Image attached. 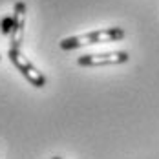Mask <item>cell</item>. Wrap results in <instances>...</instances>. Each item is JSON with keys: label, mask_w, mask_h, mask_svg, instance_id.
I'll return each mask as SVG.
<instances>
[{"label": "cell", "mask_w": 159, "mask_h": 159, "mask_svg": "<svg viewBox=\"0 0 159 159\" xmlns=\"http://www.w3.org/2000/svg\"><path fill=\"white\" fill-rule=\"evenodd\" d=\"M125 39V30L123 28H104V30H97V31L90 33H80V35H73L61 40V49L68 51V49L82 48V46H90V44H101V42H117Z\"/></svg>", "instance_id": "cell-1"}, {"label": "cell", "mask_w": 159, "mask_h": 159, "mask_svg": "<svg viewBox=\"0 0 159 159\" xmlns=\"http://www.w3.org/2000/svg\"><path fill=\"white\" fill-rule=\"evenodd\" d=\"M7 57H9L11 64L24 75V79L28 80L31 86H35V88H44V86H46V75H44L42 71H39V68H37L20 49L9 48Z\"/></svg>", "instance_id": "cell-2"}, {"label": "cell", "mask_w": 159, "mask_h": 159, "mask_svg": "<svg viewBox=\"0 0 159 159\" xmlns=\"http://www.w3.org/2000/svg\"><path fill=\"white\" fill-rule=\"evenodd\" d=\"M126 51H108V53H93V55H82L77 59L79 66H113V64L128 62Z\"/></svg>", "instance_id": "cell-3"}, {"label": "cell", "mask_w": 159, "mask_h": 159, "mask_svg": "<svg viewBox=\"0 0 159 159\" xmlns=\"http://www.w3.org/2000/svg\"><path fill=\"white\" fill-rule=\"evenodd\" d=\"M26 28V2H16L13 13V30H11V48L20 49Z\"/></svg>", "instance_id": "cell-4"}, {"label": "cell", "mask_w": 159, "mask_h": 159, "mask_svg": "<svg viewBox=\"0 0 159 159\" xmlns=\"http://www.w3.org/2000/svg\"><path fill=\"white\" fill-rule=\"evenodd\" d=\"M13 30V16H4L0 20V33L2 35H11Z\"/></svg>", "instance_id": "cell-5"}, {"label": "cell", "mask_w": 159, "mask_h": 159, "mask_svg": "<svg viewBox=\"0 0 159 159\" xmlns=\"http://www.w3.org/2000/svg\"><path fill=\"white\" fill-rule=\"evenodd\" d=\"M51 159H62V157H59V156H55V157H51Z\"/></svg>", "instance_id": "cell-6"}]
</instances>
